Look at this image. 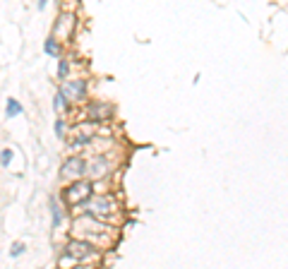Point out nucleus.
I'll use <instances>...</instances> for the list:
<instances>
[{
	"label": "nucleus",
	"mask_w": 288,
	"mask_h": 269,
	"mask_svg": "<svg viewBox=\"0 0 288 269\" xmlns=\"http://www.w3.org/2000/svg\"><path fill=\"white\" fill-rule=\"evenodd\" d=\"M96 257V248L91 245V240L82 238V240H70L65 248H63V259L60 262H70V264H77V262H89V259Z\"/></svg>",
	"instance_id": "nucleus-1"
},
{
	"label": "nucleus",
	"mask_w": 288,
	"mask_h": 269,
	"mask_svg": "<svg viewBox=\"0 0 288 269\" xmlns=\"http://www.w3.org/2000/svg\"><path fill=\"white\" fill-rule=\"evenodd\" d=\"M84 214L94 216V219H101V221H106V219H111L113 212H115V205H113L111 197H106V195H96V197H89L87 202H84Z\"/></svg>",
	"instance_id": "nucleus-2"
},
{
	"label": "nucleus",
	"mask_w": 288,
	"mask_h": 269,
	"mask_svg": "<svg viewBox=\"0 0 288 269\" xmlns=\"http://www.w3.org/2000/svg\"><path fill=\"white\" fill-rule=\"evenodd\" d=\"M89 197H91V183L89 181H82L77 178L75 183L65 188V193H63V200H65L67 205H84Z\"/></svg>",
	"instance_id": "nucleus-3"
},
{
	"label": "nucleus",
	"mask_w": 288,
	"mask_h": 269,
	"mask_svg": "<svg viewBox=\"0 0 288 269\" xmlns=\"http://www.w3.org/2000/svg\"><path fill=\"white\" fill-rule=\"evenodd\" d=\"M60 173H63V178L77 181V178H82V175L89 173V163H87V159H82V156H70V159H65Z\"/></svg>",
	"instance_id": "nucleus-4"
},
{
	"label": "nucleus",
	"mask_w": 288,
	"mask_h": 269,
	"mask_svg": "<svg viewBox=\"0 0 288 269\" xmlns=\"http://www.w3.org/2000/svg\"><path fill=\"white\" fill-rule=\"evenodd\" d=\"M63 89L67 92V97L75 99V101H84L87 99V82L84 79H67Z\"/></svg>",
	"instance_id": "nucleus-5"
},
{
	"label": "nucleus",
	"mask_w": 288,
	"mask_h": 269,
	"mask_svg": "<svg viewBox=\"0 0 288 269\" xmlns=\"http://www.w3.org/2000/svg\"><path fill=\"white\" fill-rule=\"evenodd\" d=\"M84 113H87V120H91V123H101V120L111 118V106H106V104H89Z\"/></svg>",
	"instance_id": "nucleus-6"
},
{
	"label": "nucleus",
	"mask_w": 288,
	"mask_h": 269,
	"mask_svg": "<svg viewBox=\"0 0 288 269\" xmlns=\"http://www.w3.org/2000/svg\"><path fill=\"white\" fill-rule=\"evenodd\" d=\"M108 168H111V163H108V159H106V154H99L94 161L89 163V178H101V175H106L108 173Z\"/></svg>",
	"instance_id": "nucleus-7"
},
{
	"label": "nucleus",
	"mask_w": 288,
	"mask_h": 269,
	"mask_svg": "<svg viewBox=\"0 0 288 269\" xmlns=\"http://www.w3.org/2000/svg\"><path fill=\"white\" fill-rule=\"evenodd\" d=\"M91 140H94V135H91L89 130L82 128V130H77V132H75V137L70 140V149H72V151L87 149L89 144H91Z\"/></svg>",
	"instance_id": "nucleus-8"
},
{
	"label": "nucleus",
	"mask_w": 288,
	"mask_h": 269,
	"mask_svg": "<svg viewBox=\"0 0 288 269\" xmlns=\"http://www.w3.org/2000/svg\"><path fill=\"white\" fill-rule=\"evenodd\" d=\"M48 212H51V226H53V228L63 226V219H65V214H63V207L58 205L56 200H51V202H48Z\"/></svg>",
	"instance_id": "nucleus-9"
},
{
	"label": "nucleus",
	"mask_w": 288,
	"mask_h": 269,
	"mask_svg": "<svg viewBox=\"0 0 288 269\" xmlns=\"http://www.w3.org/2000/svg\"><path fill=\"white\" fill-rule=\"evenodd\" d=\"M70 29H72V15H60V20H58L56 24V36H67L70 34Z\"/></svg>",
	"instance_id": "nucleus-10"
},
{
	"label": "nucleus",
	"mask_w": 288,
	"mask_h": 269,
	"mask_svg": "<svg viewBox=\"0 0 288 269\" xmlns=\"http://www.w3.org/2000/svg\"><path fill=\"white\" fill-rule=\"evenodd\" d=\"M53 108L56 111H67L70 108V97H67L65 89H58L56 97H53Z\"/></svg>",
	"instance_id": "nucleus-11"
},
{
	"label": "nucleus",
	"mask_w": 288,
	"mask_h": 269,
	"mask_svg": "<svg viewBox=\"0 0 288 269\" xmlns=\"http://www.w3.org/2000/svg\"><path fill=\"white\" fill-rule=\"evenodd\" d=\"M44 51H46V55H51V58H58V55H60V43H58L56 34L48 36V39L44 41Z\"/></svg>",
	"instance_id": "nucleus-12"
},
{
	"label": "nucleus",
	"mask_w": 288,
	"mask_h": 269,
	"mask_svg": "<svg viewBox=\"0 0 288 269\" xmlns=\"http://www.w3.org/2000/svg\"><path fill=\"white\" fill-rule=\"evenodd\" d=\"M22 113V104L17 101V99H8V104H5V116L8 118H15V116H20Z\"/></svg>",
	"instance_id": "nucleus-13"
},
{
	"label": "nucleus",
	"mask_w": 288,
	"mask_h": 269,
	"mask_svg": "<svg viewBox=\"0 0 288 269\" xmlns=\"http://www.w3.org/2000/svg\"><path fill=\"white\" fill-rule=\"evenodd\" d=\"M67 75H70V63L63 58V60L58 63V79H60V82H67Z\"/></svg>",
	"instance_id": "nucleus-14"
},
{
	"label": "nucleus",
	"mask_w": 288,
	"mask_h": 269,
	"mask_svg": "<svg viewBox=\"0 0 288 269\" xmlns=\"http://www.w3.org/2000/svg\"><path fill=\"white\" fill-rule=\"evenodd\" d=\"M53 130H56V137H58V140H65V120L58 118L56 125H53Z\"/></svg>",
	"instance_id": "nucleus-15"
},
{
	"label": "nucleus",
	"mask_w": 288,
	"mask_h": 269,
	"mask_svg": "<svg viewBox=\"0 0 288 269\" xmlns=\"http://www.w3.org/2000/svg\"><path fill=\"white\" fill-rule=\"evenodd\" d=\"M22 255H24V245L22 243H15V245L10 248V257L17 259V257H22Z\"/></svg>",
	"instance_id": "nucleus-16"
},
{
	"label": "nucleus",
	"mask_w": 288,
	"mask_h": 269,
	"mask_svg": "<svg viewBox=\"0 0 288 269\" xmlns=\"http://www.w3.org/2000/svg\"><path fill=\"white\" fill-rule=\"evenodd\" d=\"M12 161V149H3V168H10Z\"/></svg>",
	"instance_id": "nucleus-17"
},
{
	"label": "nucleus",
	"mask_w": 288,
	"mask_h": 269,
	"mask_svg": "<svg viewBox=\"0 0 288 269\" xmlns=\"http://www.w3.org/2000/svg\"><path fill=\"white\" fill-rule=\"evenodd\" d=\"M46 3H48V0H36V8H39V10H46Z\"/></svg>",
	"instance_id": "nucleus-18"
}]
</instances>
